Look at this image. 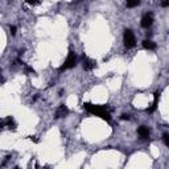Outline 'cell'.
Instances as JSON below:
<instances>
[{"instance_id":"cell-1","label":"cell","mask_w":169,"mask_h":169,"mask_svg":"<svg viewBox=\"0 0 169 169\" xmlns=\"http://www.w3.org/2000/svg\"><path fill=\"white\" fill-rule=\"evenodd\" d=\"M83 108L87 110L92 115H97L99 118H102L103 120L106 122H110L111 120V114L107 107L104 106H97V104H92V103H85L83 104Z\"/></svg>"},{"instance_id":"cell-2","label":"cell","mask_w":169,"mask_h":169,"mask_svg":"<svg viewBox=\"0 0 169 169\" xmlns=\"http://www.w3.org/2000/svg\"><path fill=\"white\" fill-rule=\"evenodd\" d=\"M76 65H77V55L73 50H70L67 54L66 60H65V62H64V65L60 67V71H65V70H67V69L74 67Z\"/></svg>"},{"instance_id":"cell-3","label":"cell","mask_w":169,"mask_h":169,"mask_svg":"<svg viewBox=\"0 0 169 169\" xmlns=\"http://www.w3.org/2000/svg\"><path fill=\"white\" fill-rule=\"evenodd\" d=\"M135 44H136V40H135L134 33L129 29H126L124 30V45H126V48H134Z\"/></svg>"},{"instance_id":"cell-4","label":"cell","mask_w":169,"mask_h":169,"mask_svg":"<svg viewBox=\"0 0 169 169\" xmlns=\"http://www.w3.org/2000/svg\"><path fill=\"white\" fill-rule=\"evenodd\" d=\"M95 66H97V62H95V61H92V60H90L89 57L83 55V69H85V70L90 71V70H92V69L95 67Z\"/></svg>"},{"instance_id":"cell-5","label":"cell","mask_w":169,"mask_h":169,"mask_svg":"<svg viewBox=\"0 0 169 169\" xmlns=\"http://www.w3.org/2000/svg\"><path fill=\"white\" fill-rule=\"evenodd\" d=\"M152 23H153L152 13H147V15L143 16V18H141V27L143 28H149L152 25Z\"/></svg>"},{"instance_id":"cell-6","label":"cell","mask_w":169,"mask_h":169,"mask_svg":"<svg viewBox=\"0 0 169 169\" xmlns=\"http://www.w3.org/2000/svg\"><path fill=\"white\" fill-rule=\"evenodd\" d=\"M69 114V110H67V107L65 104H61L60 107L55 110V119H60V118H64V116H66Z\"/></svg>"},{"instance_id":"cell-7","label":"cell","mask_w":169,"mask_h":169,"mask_svg":"<svg viewBox=\"0 0 169 169\" xmlns=\"http://www.w3.org/2000/svg\"><path fill=\"white\" fill-rule=\"evenodd\" d=\"M137 134H139L140 139H148L149 137V128L145 127V126H141V127H139V129H137Z\"/></svg>"},{"instance_id":"cell-8","label":"cell","mask_w":169,"mask_h":169,"mask_svg":"<svg viewBox=\"0 0 169 169\" xmlns=\"http://www.w3.org/2000/svg\"><path fill=\"white\" fill-rule=\"evenodd\" d=\"M159 98H160V91H156V92H155V101H153L152 106H151L149 108H147L148 114H152V112H155L156 107H157V101H159Z\"/></svg>"},{"instance_id":"cell-9","label":"cell","mask_w":169,"mask_h":169,"mask_svg":"<svg viewBox=\"0 0 169 169\" xmlns=\"http://www.w3.org/2000/svg\"><path fill=\"white\" fill-rule=\"evenodd\" d=\"M2 127H7V128H15V122L11 116L9 118H5L2 120Z\"/></svg>"},{"instance_id":"cell-10","label":"cell","mask_w":169,"mask_h":169,"mask_svg":"<svg viewBox=\"0 0 169 169\" xmlns=\"http://www.w3.org/2000/svg\"><path fill=\"white\" fill-rule=\"evenodd\" d=\"M143 46H144V49H147V50H155L156 44L153 41H151V40H145L143 42Z\"/></svg>"},{"instance_id":"cell-11","label":"cell","mask_w":169,"mask_h":169,"mask_svg":"<svg viewBox=\"0 0 169 169\" xmlns=\"http://www.w3.org/2000/svg\"><path fill=\"white\" fill-rule=\"evenodd\" d=\"M126 4H127L128 8H135V7H137V5L140 4V0H127Z\"/></svg>"},{"instance_id":"cell-12","label":"cell","mask_w":169,"mask_h":169,"mask_svg":"<svg viewBox=\"0 0 169 169\" xmlns=\"http://www.w3.org/2000/svg\"><path fill=\"white\" fill-rule=\"evenodd\" d=\"M162 140H164L165 145L169 147V135H168V134H164V135H162Z\"/></svg>"},{"instance_id":"cell-13","label":"cell","mask_w":169,"mask_h":169,"mask_svg":"<svg viewBox=\"0 0 169 169\" xmlns=\"http://www.w3.org/2000/svg\"><path fill=\"white\" fill-rule=\"evenodd\" d=\"M25 2H27L28 4H30V5H37V4H40L39 0H25Z\"/></svg>"},{"instance_id":"cell-14","label":"cell","mask_w":169,"mask_h":169,"mask_svg":"<svg viewBox=\"0 0 169 169\" xmlns=\"http://www.w3.org/2000/svg\"><path fill=\"white\" fill-rule=\"evenodd\" d=\"M9 30H11V34H12V36H15V34H16V27L11 25V27H9Z\"/></svg>"},{"instance_id":"cell-15","label":"cell","mask_w":169,"mask_h":169,"mask_svg":"<svg viewBox=\"0 0 169 169\" xmlns=\"http://www.w3.org/2000/svg\"><path fill=\"white\" fill-rule=\"evenodd\" d=\"M24 69H25V73H34L33 67H30V66H25V67H24Z\"/></svg>"},{"instance_id":"cell-16","label":"cell","mask_w":169,"mask_h":169,"mask_svg":"<svg viewBox=\"0 0 169 169\" xmlns=\"http://www.w3.org/2000/svg\"><path fill=\"white\" fill-rule=\"evenodd\" d=\"M162 7H169V0H164V2L161 3Z\"/></svg>"},{"instance_id":"cell-17","label":"cell","mask_w":169,"mask_h":169,"mask_svg":"<svg viewBox=\"0 0 169 169\" xmlns=\"http://www.w3.org/2000/svg\"><path fill=\"white\" fill-rule=\"evenodd\" d=\"M122 119H123V120H128L129 115H128V114H123V115H122Z\"/></svg>"}]
</instances>
